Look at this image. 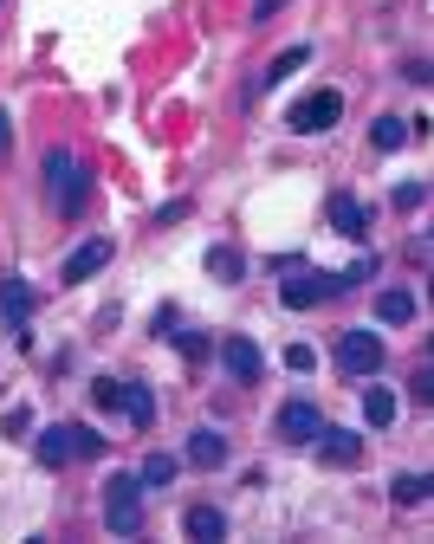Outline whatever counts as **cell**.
Instances as JSON below:
<instances>
[{
    "mask_svg": "<svg viewBox=\"0 0 434 544\" xmlns=\"http://www.w3.org/2000/svg\"><path fill=\"white\" fill-rule=\"evenodd\" d=\"M104 532L111 538H137L143 532V486H137V473H111V480H104Z\"/></svg>",
    "mask_w": 434,
    "mask_h": 544,
    "instance_id": "cell-1",
    "label": "cell"
},
{
    "mask_svg": "<svg viewBox=\"0 0 434 544\" xmlns=\"http://www.w3.org/2000/svg\"><path fill=\"white\" fill-rule=\"evenodd\" d=\"M331 124H344V91L318 85V91H305V98H292V111H286L292 136H324Z\"/></svg>",
    "mask_w": 434,
    "mask_h": 544,
    "instance_id": "cell-2",
    "label": "cell"
},
{
    "mask_svg": "<svg viewBox=\"0 0 434 544\" xmlns=\"http://www.w3.org/2000/svg\"><path fill=\"white\" fill-rule=\"evenodd\" d=\"M331 363H337V376H350V383H370V376L389 363V350H383L376 331H344L337 350H331Z\"/></svg>",
    "mask_w": 434,
    "mask_h": 544,
    "instance_id": "cell-3",
    "label": "cell"
},
{
    "mask_svg": "<svg viewBox=\"0 0 434 544\" xmlns=\"http://www.w3.org/2000/svg\"><path fill=\"white\" fill-rule=\"evenodd\" d=\"M337 292H350L344 272H298V279L279 285V305H286V311H311V305H324V298H337Z\"/></svg>",
    "mask_w": 434,
    "mask_h": 544,
    "instance_id": "cell-4",
    "label": "cell"
},
{
    "mask_svg": "<svg viewBox=\"0 0 434 544\" xmlns=\"http://www.w3.org/2000/svg\"><path fill=\"white\" fill-rule=\"evenodd\" d=\"M318 428H324V415L311 402H286L273 415V441L279 447H311V441H318Z\"/></svg>",
    "mask_w": 434,
    "mask_h": 544,
    "instance_id": "cell-5",
    "label": "cell"
},
{
    "mask_svg": "<svg viewBox=\"0 0 434 544\" xmlns=\"http://www.w3.org/2000/svg\"><path fill=\"white\" fill-rule=\"evenodd\" d=\"M33 460H39L46 473L72 467V460H78V421H59V428H39V434H33Z\"/></svg>",
    "mask_w": 434,
    "mask_h": 544,
    "instance_id": "cell-6",
    "label": "cell"
},
{
    "mask_svg": "<svg viewBox=\"0 0 434 544\" xmlns=\"http://www.w3.org/2000/svg\"><path fill=\"white\" fill-rule=\"evenodd\" d=\"M0 318H7V331L26 344V324H33V292H26L20 272H0Z\"/></svg>",
    "mask_w": 434,
    "mask_h": 544,
    "instance_id": "cell-7",
    "label": "cell"
},
{
    "mask_svg": "<svg viewBox=\"0 0 434 544\" xmlns=\"http://www.w3.org/2000/svg\"><path fill=\"white\" fill-rule=\"evenodd\" d=\"M221 370L234 376V383H260V370H266V357H260V344H253V337H227L221 344Z\"/></svg>",
    "mask_w": 434,
    "mask_h": 544,
    "instance_id": "cell-8",
    "label": "cell"
},
{
    "mask_svg": "<svg viewBox=\"0 0 434 544\" xmlns=\"http://www.w3.org/2000/svg\"><path fill=\"white\" fill-rule=\"evenodd\" d=\"M311 454H318L324 467H357V460H363V434H350V428H318Z\"/></svg>",
    "mask_w": 434,
    "mask_h": 544,
    "instance_id": "cell-9",
    "label": "cell"
},
{
    "mask_svg": "<svg viewBox=\"0 0 434 544\" xmlns=\"http://www.w3.org/2000/svg\"><path fill=\"white\" fill-rule=\"evenodd\" d=\"M182 460H188L195 473L227 467V434H221V428H195V434H188V447H182Z\"/></svg>",
    "mask_w": 434,
    "mask_h": 544,
    "instance_id": "cell-10",
    "label": "cell"
},
{
    "mask_svg": "<svg viewBox=\"0 0 434 544\" xmlns=\"http://www.w3.org/2000/svg\"><path fill=\"white\" fill-rule=\"evenodd\" d=\"M111 240H85V247H72V260H65V279H72V285H85L91 279V272H104V266H111Z\"/></svg>",
    "mask_w": 434,
    "mask_h": 544,
    "instance_id": "cell-11",
    "label": "cell"
},
{
    "mask_svg": "<svg viewBox=\"0 0 434 544\" xmlns=\"http://www.w3.org/2000/svg\"><path fill=\"white\" fill-rule=\"evenodd\" d=\"M182 532L195 538V544H221L227 538V512L221 506H188L182 512Z\"/></svg>",
    "mask_w": 434,
    "mask_h": 544,
    "instance_id": "cell-12",
    "label": "cell"
},
{
    "mask_svg": "<svg viewBox=\"0 0 434 544\" xmlns=\"http://www.w3.org/2000/svg\"><path fill=\"white\" fill-rule=\"evenodd\" d=\"M396 415H402V396H396V389H383V383L363 389V421H370V428H389Z\"/></svg>",
    "mask_w": 434,
    "mask_h": 544,
    "instance_id": "cell-13",
    "label": "cell"
},
{
    "mask_svg": "<svg viewBox=\"0 0 434 544\" xmlns=\"http://www.w3.org/2000/svg\"><path fill=\"white\" fill-rule=\"evenodd\" d=\"M331 234H344V240L370 234V227H363V201L357 195H331Z\"/></svg>",
    "mask_w": 434,
    "mask_h": 544,
    "instance_id": "cell-14",
    "label": "cell"
},
{
    "mask_svg": "<svg viewBox=\"0 0 434 544\" xmlns=\"http://www.w3.org/2000/svg\"><path fill=\"white\" fill-rule=\"evenodd\" d=\"M376 318H383V324H409V318H415V292H409V285H389V292H376Z\"/></svg>",
    "mask_w": 434,
    "mask_h": 544,
    "instance_id": "cell-15",
    "label": "cell"
},
{
    "mask_svg": "<svg viewBox=\"0 0 434 544\" xmlns=\"http://www.w3.org/2000/svg\"><path fill=\"white\" fill-rule=\"evenodd\" d=\"M124 415H130L137 434H149V428H156V396H149L143 383H124Z\"/></svg>",
    "mask_w": 434,
    "mask_h": 544,
    "instance_id": "cell-16",
    "label": "cell"
},
{
    "mask_svg": "<svg viewBox=\"0 0 434 544\" xmlns=\"http://www.w3.org/2000/svg\"><path fill=\"white\" fill-rule=\"evenodd\" d=\"M208 279H221V285H240V279H247L240 247H208Z\"/></svg>",
    "mask_w": 434,
    "mask_h": 544,
    "instance_id": "cell-17",
    "label": "cell"
},
{
    "mask_svg": "<svg viewBox=\"0 0 434 544\" xmlns=\"http://www.w3.org/2000/svg\"><path fill=\"white\" fill-rule=\"evenodd\" d=\"M409 117H376V124H370V143L376 149H402V143H409Z\"/></svg>",
    "mask_w": 434,
    "mask_h": 544,
    "instance_id": "cell-18",
    "label": "cell"
},
{
    "mask_svg": "<svg viewBox=\"0 0 434 544\" xmlns=\"http://www.w3.org/2000/svg\"><path fill=\"white\" fill-rule=\"evenodd\" d=\"M428 473H396V486H389V499H396V506H422L428 499Z\"/></svg>",
    "mask_w": 434,
    "mask_h": 544,
    "instance_id": "cell-19",
    "label": "cell"
},
{
    "mask_svg": "<svg viewBox=\"0 0 434 544\" xmlns=\"http://www.w3.org/2000/svg\"><path fill=\"white\" fill-rule=\"evenodd\" d=\"M305 59H311V52H305V46H292V52H279V59H273V65H266V72H260V85H266V91H273V85H286V78H292V72H298V65H305Z\"/></svg>",
    "mask_w": 434,
    "mask_h": 544,
    "instance_id": "cell-20",
    "label": "cell"
},
{
    "mask_svg": "<svg viewBox=\"0 0 434 544\" xmlns=\"http://www.w3.org/2000/svg\"><path fill=\"white\" fill-rule=\"evenodd\" d=\"M72 169H78L72 149H52V156H46V175H39V182H46V195H52V201H59V188H65V175H72Z\"/></svg>",
    "mask_w": 434,
    "mask_h": 544,
    "instance_id": "cell-21",
    "label": "cell"
},
{
    "mask_svg": "<svg viewBox=\"0 0 434 544\" xmlns=\"http://www.w3.org/2000/svg\"><path fill=\"white\" fill-rule=\"evenodd\" d=\"M175 467H182L175 454H149V460H143V473H137V486H169V480H175Z\"/></svg>",
    "mask_w": 434,
    "mask_h": 544,
    "instance_id": "cell-22",
    "label": "cell"
},
{
    "mask_svg": "<svg viewBox=\"0 0 434 544\" xmlns=\"http://www.w3.org/2000/svg\"><path fill=\"white\" fill-rule=\"evenodd\" d=\"M91 402L98 408H124V376H98V383H91Z\"/></svg>",
    "mask_w": 434,
    "mask_h": 544,
    "instance_id": "cell-23",
    "label": "cell"
},
{
    "mask_svg": "<svg viewBox=\"0 0 434 544\" xmlns=\"http://www.w3.org/2000/svg\"><path fill=\"white\" fill-rule=\"evenodd\" d=\"M175 344H182V357H188V363H201V357L214 350V337H208V331H175Z\"/></svg>",
    "mask_w": 434,
    "mask_h": 544,
    "instance_id": "cell-24",
    "label": "cell"
},
{
    "mask_svg": "<svg viewBox=\"0 0 434 544\" xmlns=\"http://www.w3.org/2000/svg\"><path fill=\"white\" fill-rule=\"evenodd\" d=\"M422 201H428V182H402L396 188V214H415Z\"/></svg>",
    "mask_w": 434,
    "mask_h": 544,
    "instance_id": "cell-25",
    "label": "cell"
},
{
    "mask_svg": "<svg viewBox=\"0 0 434 544\" xmlns=\"http://www.w3.org/2000/svg\"><path fill=\"white\" fill-rule=\"evenodd\" d=\"M26 428H33L26 408H7V415H0V434H13V441H26Z\"/></svg>",
    "mask_w": 434,
    "mask_h": 544,
    "instance_id": "cell-26",
    "label": "cell"
},
{
    "mask_svg": "<svg viewBox=\"0 0 434 544\" xmlns=\"http://www.w3.org/2000/svg\"><path fill=\"white\" fill-rule=\"evenodd\" d=\"M104 454V434L98 428H78V460H98Z\"/></svg>",
    "mask_w": 434,
    "mask_h": 544,
    "instance_id": "cell-27",
    "label": "cell"
},
{
    "mask_svg": "<svg viewBox=\"0 0 434 544\" xmlns=\"http://www.w3.org/2000/svg\"><path fill=\"white\" fill-rule=\"evenodd\" d=\"M311 363H318V357H311V350H305V344H292V350H286V370H298V376H305V370H311Z\"/></svg>",
    "mask_w": 434,
    "mask_h": 544,
    "instance_id": "cell-28",
    "label": "cell"
},
{
    "mask_svg": "<svg viewBox=\"0 0 434 544\" xmlns=\"http://www.w3.org/2000/svg\"><path fill=\"white\" fill-rule=\"evenodd\" d=\"M279 7H286V0H253V26H266V20H273Z\"/></svg>",
    "mask_w": 434,
    "mask_h": 544,
    "instance_id": "cell-29",
    "label": "cell"
},
{
    "mask_svg": "<svg viewBox=\"0 0 434 544\" xmlns=\"http://www.w3.org/2000/svg\"><path fill=\"white\" fill-rule=\"evenodd\" d=\"M7 149H13V117L0 111V162H7Z\"/></svg>",
    "mask_w": 434,
    "mask_h": 544,
    "instance_id": "cell-30",
    "label": "cell"
}]
</instances>
